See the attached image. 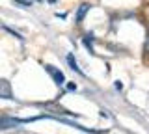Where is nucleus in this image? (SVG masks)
Here are the masks:
<instances>
[{"label": "nucleus", "instance_id": "obj_1", "mask_svg": "<svg viewBox=\"0 0 149 134\" xmlns=\"http://www.w3.org/2000/svg\"><path fill=\"white\" fill-rule=\"evenodd\" d=\"M36 119V117H34ZM34 119H17V117H2L0 119V128H13L21 123H30Z\"/></svg>", "mask_w": 149, "mask_h": 134}, {"label": "nucleus", "instance_id": "obj_2", "mask_svg": "<svg viewBox=\"0 0 149 134\" xmlns=\"http://www.w3.org/2000/svg\"><path fill=\"white\" fill-rule=\"evenodd\" d=\"M45 71L49 73L50 76H52V80H54L58 86H63V84H65V76H63V73H62V71H58L56 67H52V65H45Z\"/></svg>", "mask_w": 149, "mask_h": 134}, {"label": "nucleus", "instance_id": "obj_3", "mask_svg": "<svg viewBox=\"0 0 149 134\" xmlns=\"http://www.w3.org/2000/svg\"><path fill=\"white\" fill-rule=\"evenodd\" d=\"M0 97H2V99H8V101H11V99H13L11 84H9L6 78H2V80H0Z\"/></svg>", "mask_w": 149, "mask_h": 134}, {"label": "nucleus", "instance_id": "obj_4", "mask_svg": "<svg viewBox=\"0 0 149 134\" xmlns=\"http://www.w3.org/2000/svg\"><path fill=\"white\" fill-rule=\"evenodd\" d=\"M90 8H91L90 4H80V8H78V11H77V24H80L84 21V15L90 11Z\"/></svg>", "mask_w": 149, "mask_h": 134}, {"label": "nucleus", "instance_id": "obj_5", "mask_svg": "<svg viewBox=\"0 0 149 134\" xmlns=\"http://www.w3.org/2000/svg\"><path fill=\"white\" fill-rule=\"evenodd\" d=\"M67 63H69V65H71V69H73V71H77L78 75H82V76H84L82 69L78 67V63H77V60H74V56H73V54H67Z\"/></svg>", "mask_w": 149, "mask_h": 134}, {"label": "nucleus", "instance_id": "obj_6", "mask_svg": "<svg viewBox=\"0 0 149 134\" xmlns=\"http://www.w3.org/2000/svg\"><path fill=\"white\" fill-rule=\"evenodd\" d=\"M15 4H21V6H32L30 0H15Z\"/></svg>", "mask_w": 149, "mask_h": 134}, {"label": "nucleus", "instance_id": "obj_7", "mask_svg": "<svg viewBox=\"0 0 149 134\" xmlns=\"http://www.w3.org/2000/svg\"><path fill=\"white\" fill-rule=\"evenodd\" d=\"M116 90H123V84H121V82H116Z\"/></svg>", "mask_w": 149, "mask_h": 134}, {"label": "nucleus", "instance_id": "obj_8", "mask_svg": "<svg viewBox=\"0 0 149 134\" xmlns=\"http://www.w3.org/2000/svg\"><path fill=\"white\" fill-rule=\"evenodd\" d=\"M67 90L73 91V90H77V86H74V84H67Z\"/></svg>", "mask_w": 149, "mask_h": 134}]
</instances>
